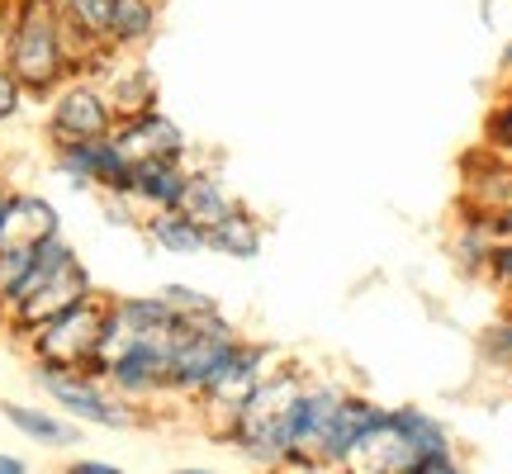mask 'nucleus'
Masks as SVG:
<instances>
[{
    "instance_id": "17",
    "label": "nucleus",
    "mask_w": 512,
    "mask_h": 474,
    "mask_svg": "<svg viewBox=\"0 0 512 474\" xmlns=\"http://www.w3.org/2000/svg\"><path fill=\"white\" fill-rule=\"evenodd\" d=\"M162 29V0H114L110 15V43L114 53H138Z\"/></svg>"
},
{
    "instance_id": "28",
    "label": "nucleus",
    "mask_w": 512,
    "mask_h": 474,
    "mask_svg": "<svg viewBox=\"0 0 512 474\" xmlns=\"http://www.w3.org/2000/svg\"><path fill=\"white\" fill-rule=\"evenodd\" d=\"M67 474H124L119 465H105V460H72Z\"/></svg>"
},
{
    "instance_id": "16",
    "label": "nucleus",
    "mask_w": 512,
    "mask_h": 474,
    "mask_svg": "<svg viewBox=\"0 0 512 474\" xmlns=\"http://www.w3.org/2000/svg\"><path fill=\"white\" fill-rule=\"evenodd\" d=\"M204 242H209V252H219V256L252 261V256H261V242H266V233H261V219H256L252 209L238 200L219 223H209V228H204Z\"/></svg>"
},
{
    "instance_id": "18",
    "label": "nucleus",
    "mask_w": 512,
    "mask_h": 474,
    "mask_svg": "<svg viewBox=\"0 0 512 474\" xmlns=\"http://www.w3.org/2000/svg\"><path fill=\"white\" fill-rule=\"evenodd\" d=\"M380 413L384 408H375V403H366V399H342L337 403V418H332V427H328V437H323L318 460H323V465H342V460L351 456V446L380 422Z\"/></svg>"
},
{
    "instance_id": "19",
    "label": "nucleus",
    "mask_w": 512,
    "mask_h": 474,
    "mask_svg": "<svg viewBox=\"0 0 512 474\" xmlns=\"http://www.w3.org/2000/svg\"><path fill=\"white\" fill-rule=\"evenodd\" d=\"M143 237L162 256H200V252H209L204 228L195 219H185L181 209H157V214H143Z\"/></svg>"
},
{
    "instance_id": "5",
    "label": "nucleus",
    "mask_w": 512,
    "mask_h": 474,
    "mask_svg": "<svg viewBox=\"0 0 512 474\" xmlns=\"http://www.w3.org/2000/svg\"><path fill=\"white\" fill-rule=\"evenodd\" d=\"M238 347V332L223 323V313L181 323L166 351V389H181V394H200L204 384L214 380V370L228 361V351Z\"/></svg>"
},
{
    "instance_id": "24",
    "label": "nucleus",
    "mask_w": 512,
    "mask_h": 474,
    "mask_svg": "<svg viewBox=\"0 0 512 474\" xmlns=\"http://www.w3.org/2000/svg\"><path fill=\"white\" fill-rule=\"evenodd\" d=\"M484 356L494 365H503V370H512V309L498 318V323H489V332H484Z\"/></svg>"
},
{
    "instance_id": "13",
    "label": "nucleus",
    "mask_w": 512,
    "mask_h": 474,
    "mask_svg": "<svg viewBox=\"0 0 512 474\" xmlns=\"http://www.w3.org/2000/svg\"><path fill=\"white\" fill-rule=\"evenodd\" d=\"M185 181H190V166L176 162V157L133 162V176H128V200L138 204L143 214H157V209H181Z\"/></svg>"
},
{
    "instance_id": "7",
    "label": "nucleus",
    "mask_w": 512,
    "mask_h": 474,
    "mask_svg": "<svg viewBox=\"0 0 512 474\" xmlns=\"http://www.w3.org/2000/svg\"><path fill=\"white\" fill-rule=\"evenodd\" d=\"M57 176L76 190H95V195H128V162L114 138H86V143H53Z\"/></svg>"
},
{
    "instance_id": "33",
    "label": "nucleus",
    "mask_w": 512,
    "mask_h": 474,
    "mask_svg": "<svg viewBox=\"0 0 512 474\" xmlns=\"http://www.w3.org/2000/svg\"><path fill=\"white\" fill-rule=\"evenodd\" d=\"M57 5H62V0H57Z\"/></svg>"
},
{
    "instance_id": "11",
    "label": "nucleus",
    "mask_w": 512,
    "mask_h": 474,
    "mask_svg": "<svg viewBox=\"0 0 512 474\" xmlns=\"http://www.w3.org/2000/svg\"><path fill=\"white\" fill-rule=\"evenodd\" d=\"M166 351H171V342H133L105 365V380L124 399H147V394L166 389Z\"/></svg>"
},
{
    "instance_id": "3",
    "label": "nucleus",
    "mask_w": 512,
    "mask_h": 474,
    "mask_svg": "<svg viewBox=\"0 0 512 474\" xmlns=\"http://www.w3.org/2000/svg\"><path fill=\"white\" fill-rule=\"evenodd\" d=\"M299 380L294 375H275V380H261L247 394L238 413H233V427L228 437L238 441L242 451L261 465H280L290 460V437H294V413H299Z\"/></svg>"
},
{
    "instance_id": "10",
    "label": "nucleus",
    "mask_w": 512,
    "mask_h": 474,
    "mask_svg": "<svg viewBox=\"0 0 512 474\" xmlns=\"http://www.w3.org/2000/svg\"><path fill=\"white\" fill-rule=\"evenodd\" d=\"M460 204L479 209V214H498L512 204V162L498 157L494 147L479 143L475 152H465L460 162Z\"/></svg>"
},
{
    "instance_id": "20",
    "label": "nucleus",
    "mask_w": 512,
    "mask_h": 474,
    "mask_svg": "<svg viewBox=\"0 0 512 474\" xmlns=\"http://www.w3.org/2000/svg\"><path fill=\"white\" fill-rule=\"evenodd\" d=\"M233 204H238V195H233V190H228L214 171H190L185 195H181V214H185V219H195L200 228H209V223H219Z\"/></svg>"
},
{
    "instance_id": "25",
    "label": "nucleus",
    "mask_w": 512,
    "mask_h": 474,
    "mask_svg": "<svg viewBox=\"0 0 512 474\" xmlns=\"http://www.w3.org/2000/svg\"><path fill=\"white\" fill-rule=\"evenodd\" d=\"M24 105H29V95H24V86H19L15 76H10V67L0 62V128L15 124L19 114H24Z\"/></svg>"
},
{
    "instance_id": "14",
    "label": "nucleus",
    "mask_w": 512,
    "mask_h": 474,
    "mask_svg": "<svg viewBox=\"0 0 512 474\" xmlns=\"http://www.w3.org/2000/svg\"><path fill=\"white\" fill-rule=\"evenodd\" d=\"M62 233V214L53 200H43L34 190H5V247H38L48 237Z\"/></svg>"
},
{
    "instance_id": "9",
    "label": "nucleus",
    "mask_w": 512,
    "mask_h": 474,
    "mask_svg": "<svg viewBox=\"0 0 512 474\" xmlns=\"http://www.w3.org/2000/svg\"><path fill=\"white\" fill-rule=\"evenodd\" d=\"M119 152H124L128 162H157V157H176L185 162L190 157V138H185V128L162 110H143V114H128L119 119L110 133Z\"/></svg>"
},
{
    "instance_id": "26",
    "label": "nucleus",
    "mask_w": 512,
    "mask_h": 474,
    "mask_svg": "<svg viewBox=\"0 0 512 474\" xmlns=\"http://www.w3.org/2000/svg\"><path fill=\"white\" fill-rule=\"evenodd\" d=\"M484 275H489L503 294H512V242H498L494 256H489V266H484Z\"/></svg>"
},
{
    "instance_id": "15",
    "label": "nucleus",
    "mask_w": 512,
    "mask_h": 474,
    "mask_svg": "<svg viewBox=\"0 0 512 474\" xmlns=\"http://www.w3.org/2000/svg\"><path fill=\"white\" fill-rule=\"evenodd\" d=\"M95 81L105 86V95H110V105H114L119 119L143 114V110H157V76H152V67L133 62L128 53H114L110 67L95 76Z\"/></svg>"
},
{
    "instance_id": "31",
    "label": "nucleus",
    "mask_w": 512,
    "mask_h": 474,
    "mask_svg": "<svg viewBox=\"0 0 512 474\" xmlns=\"http://www.w3.org/2000/svg\"><path fill=\"white\" fill-rule=\"evenodd\" d=\"M171 474H214V470H171Z\"/></svg>"
},
{
    "instance_id": "1",
    "label": "nucleus",
    "mask_w": 512,
    "mask_h": 474,
    "mask_svg": "<svg viewBox=\"0 0 512 474\" xmlns=\"http://www.w3.org/2000/svg\"><path fill=\"white\" fill-rule=\"evenodd\" d=\"M10 76H15L29 100H48V95L72 81L81 48L62 5L57 0H15L10 15V38H5V57H0Z\"/></svg>"
},
{
    "instance_id": "12",
    "label": "nucleus",
    "mask_w": 512,
    "mask_h": 474,
    "mask_svg": "<svg viewBox=\"0 0 512 474\" xmlns=\"http://www.w3.org/2000/svg\"><path fill=\"white\" fill-rule=\"evenodd\" d=\"M261 361H266V351L238 337V347L228 351V361H223L219 370H214V380L200 389L204 399H209V408H219V413L233 418L242 403H247V394L261 384Z\"/></svg>"
},
{
    "instance_id": "21",
    "label": "nucleus",
    "mask_w": 512,
    "mask_h": 474,
    "mask_svg": "<svg viewBox=\"0 0 512 474\" xmlns=\"http://www.w3.org/2000/svg\"><path fill=\"white\" fill-rule=\"evenodd\" d=\"M0 413H5V422H10L15 432H24V437L38 441V446H76V427L72 422H62V418H53L48 408L0 403Z\"/></svg>"
},
{
    "instance_id": "29",
    "label": "nucleus",
    "mask_w": 512,
    "mask_h": 474,
    "mask_svg": "<svg viewBox=\"0 0 512 474\" xmlns=\"http://www.w3.org/2000/svg\"><path fill=\"white\" fill-rule=\"evenodd\" d=\"M498 72H503V91H512V43L503 48V57H498Z\"/></svg>"
},
{
    "instance_id": "23",
    "label": "nucleus",
    "mask_w": 512,
    "mask_h": 474,
    "mask_svg": "<svg viewBox=\"0 0 512 474\" xmlns=\"http://www.w3.org/2000/svg\"><path fill=\"white\" fill-rule=\"evenodd\" d=\"M484 147H494L498 157L512 162V91L498 95V105L484 119Z\"/></svg>"
},
{
    "instance_id": "6",
    "label": "nucleus",
    "mask_w": 512,
    "mask_h": 474,
    "mask_svg": "<svg viewBox=\"0 0 512 474\" xmlns=\"http://www.w3.org/2000/svg\"><path fill=\"white\" fill-rule=\"evenodd\" d=\"M119 114H114L110 95L91 76H72L48 95V143H86V138H110Z\"/></svg>"
},
{
    "instance_id": "4",
    "label": "nucleus",
    "mask_w": 512,
    "mask_h": 474,
    "mask_svg": "<svg viewBox=\"0 0 512 474\" xmlns=\"http://www.w3.org/2000/svg\"><path fill=\"white\" fill-rule=\"evenodd\" d=\"M105 318H110V299L91 294L72 304L67 313L48 318L43 328L29 332V347H34L38 365H62V370H91L100 337H105Z\"/></svg>"
},
{
    "instance_id": "32",
    "label": "nucleus",
    "mask_w": 512,
    "mask_h": 474,
    "mask_svg": "<svg viewBox=\"0 0 512 474\" xmlns=\"http://www.w3.org/2000/svg\"><path fill=\"white\" fill-rule=\"evenodd\" d=\"M5 190H10V185H5V181H0V195H5Z\"/></svg>"
},
{
    "instance_id": "2",
    "label": "nucleus",
    "mask_w": 512,
    "mask_h": 474,
    "mask_svg": "<svg viewBox=\"0 0 512 474\" xmlns=\"http://www.w3.org/2000/svg\"><path fill=\"white\" fill-rule=\"evenodd\" d=\"M91 294H95V280H91V271H86V261L76 256V247L67 237L57 233V237H48V242H38L34 271H29L15 309L5 313V318H10V328H19L29 337V332L43 328L48 318L67 313L72 304L91 299Z\"/></svg>"
},
{
    "instance_id": "8",
    "label": "nucleus",
    "mask_w": 512,
    "mask_h": 474,
    "mask_svg": "<svg viewBox=\"0 0 512 474\" xmlns=\"http://www.w3.org/2000/svg\"><path fill=\"white\" fill-rule=\"evenodd\" d=\"M38 389L48 394V399L62 408V413H72L76 422H91V427H133V413H128L119 399H110L95 375L86 370H62V365H38Z\"/></svg>"
},
{
    "instance_id": "30",
    "label": "nucleus",
    "mask_w": 512,
    "mask_h": 474,
    "mask_svg": "<svg viewBox=\"0 0 512 474\" xmlns=\"http://www.w3.org/2000/svg\"><path fill=\"white\" fill-rule=\"evenodd\" d=\"M0 474H29V465L19 456H0Z\"/></svg>"
},
{
    "instance_id": "27",
    "label": "nucleus",
    "mask_w": 512,
    "mask_h": 474,
    "mask_svg": "<svg viewBox=\"0 0 512 474\" xmlns=\"http://www.w3.org/2000/svg\"><path fill=\"white\" fill-rule=\"evenodd\" d=\"M403 474H465V470L451 456H432V460H418L413 470H403Z\"/></svg>"
},
{
    "instance_id": "22",
    "label": "nucleus",
    "mask_w": 512,
    "mask_h": 474,
    "mask_svg": "<svg viewBox=\"0 0 512 474\" xmlns=\"http://www.w3.org/2000/svg\"><path fill=\"white\" fill-rule=\"evenodd\" d=\"M157 299H162L166 309L176 313V323H195V318H209V313H219L214 294L195 290V285H162V290H157Z\"/></svg>"
}]
</instances>
